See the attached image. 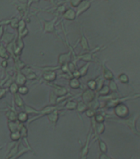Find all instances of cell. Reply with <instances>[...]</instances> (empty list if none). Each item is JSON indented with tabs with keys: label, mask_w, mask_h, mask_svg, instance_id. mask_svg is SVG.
Returning <instances> with one entry per match:
<instances>
[{
	"label": "cell",
	"mask_w": 140,
	"mask_h": 159,
	"mask_svg": "<svg viewBox=\"0 0 140 159\" xmlns=\"http://www.w3.org/2000/svg\"><path fill=\"white\" fill-rule=\"evenodd\" d=\"M18 31H19V33H21V32L23 31V30L26 29V22L23 21V20H21L19 22V23H18Z\"/></svg>",
	"instance_id": "cell-26"
},
{
	"label": "cell",
	"mask_w": 140,
	"mask_h": 159,
	"mask_svg": "<svg viewBox=\"0 0 140 159\" xmlns=\"http://www.w3.org/2000/svg\"><path fill=\"white\" fill-rule=\"evenodd\" d=\"M18 23H19V22H18V20L17 18H14V19L10 21V24H11V27L12 28H17L18 27Z\"/></svg>",
	"instance_id": "cell-30"
},
{
	"label": "cell",
	"mask_w": 140,
	"mask_h": 159,
	"mask_svg": "<svg viewBox=\"0 0 140 159\" xmlns=\"http://www.w3.org/2000/svg\"><path fill=\"white\" fill-rule=\"evenodd\" d=\"M88 66H89V64H87L83 66H82L80 69L78 70L79 73H80V75L81 76H84L85 75L87 74V69H88Z\"/></svg>",
	"instance_id": "cell-24"
},
{
	"label": "cell",
	"mask_w": 140,
	"mask_h": 159,
	"mask_svg": "<svg viewBox=\"0 0 140 159\" xmlns=\"http://www.w3.org/2000/svg\"><path fill=\"white\" fill-rule=\"evenodd\" d=\"M87 104L83 102H78V105H77V111L78 113H83V112H85L87 110Z\"/></svg>",
	"instance_id": "cell-18"
},
{
	"label": "cell",
	"mask_w": 140,
	"mask_h": 159,
	"mask_svg": "<svg viewBox=\"0 0 140 159\" xmlns=\"http://www.w3.org/2000/svg\"><path fill=\"white\" fill-rule=\"evenodd\" d=\"M80 45H81L82 48L83 50H88V43H87V41L86 37H84L83 35H82L81 40H80Z\"/></svg>",
	"instance_id": "cell-20"
},
{
	"label": "cell",
	"mask_w": 140,
	"mask_h": 159,
	"mask_svg": "<svg viewBox=\"0 0 140 159\" xmlns=\"http://www.w3.org/2000/svg\"><path fill=\"white\" fill-rule=\"evenodd\" d=\"M87 86L89 87L90 89H95L96 88V82L95 80H89L87 82Z\"/></svg>",
	"instance_id": "cell-29"
},
{
	"label": "cell",
	"mask_w": 140,
	"mask_h": 159,
	"mask_svg": "<svg viewBox=\"0 0 140 159\" xmlns=\"http://www.w3.org/2000/svg\"><path fill=\"white\" fill-rule=\"evenodd\" d=\"M99 145H100V149H101V151L102 152V153H105L106 152V150H107L106 143H105L104 142L101 141V140H99Z\"/></svg>",
	"instance_id": "cell-27"
},
{
	"label": "cell",
	"mask_w": 140,
	"mask_h": 159,
	"mask_svg": "<svg viewBox=\"0 0 140 159\" xmlns=\"http://www.w3.org/2000/svg\"><path fill=\"white\" fill-rule=\"evenodd\" d=\"M28 91H29L28 88L25 86V85H22V86H19L17 93L20 94H27L28 93Z\"/></svg>",
	"instance_id": "cell-25"
},
{
	"label": "cell",
	"mask_w": 140,
	"mask_h": 159,
	"mask_svg": "<svg viewBox=\"0 0 140 159\" xmlns=\"http://www.w3.org/2000/svg\"><path fill=\"white\" fill-rule=\"evenodd\" d=\"M56 18H54L53 21L50 22H44V33L45 32H54V22H55Z\"/></svg>",
	"instance_id": "cell-7"
},
{
	"label": "cell",
	"mask_w": 140,
	"mask_h": 159,
	"mask_svg": "<svg viewBox=\"0 0 140 159\" xmlns=\"http://www.w3.org/2000/svg\"><path fill=\"white\" fill-rule=\"evenodd\" d=\"M2 35H3V27L0 26V40H1V37H2Z\"/></svg>",
	"instance_id": "cell-37"
},
{
	"label": "cell",
	"mask_w": 140,
	"mask_h": 159,
	"mask_svg": "<svg viewBox=\"0 0 140 159\" xmlns=\"http://www.w3.org/2000/svg\"><path fill=\"white\" fill-rule=\"evenodd\" d=\"M57 77L56 72L54 70H46L42 74V78L47 82H53L55 80Z\"/></svg>",
	"instance_id": "cell-3"
},
{
	"label": "cell",
	"mask_w": 140,
	"mask_h": 159,
	"mask_svg": "<svg viewBox=\"0 0 140 159\" xmlns=\"http://www.w3.org/2000/svg\"><path fill=\"white\" fill-rule=\"evenodd\" d=\"M80 2H81V0H71V4L74 7H78Z\"/></svg>",
	"instance_id": "cell-33"
},
{
	"label": "cell",
	"mask_w": 140,
	"mask_h": 159,
	"mask_svg": "<svg viewBox=\"0 0 140 159\" xmlns=\"http://www.w3.org/2000/svg\"><path fill=\"white\" fill-rule=\"evenodd\" d=\"M27 82V78L25 76V75L22 72L18 71L17 74V77H16V84L18 85V86H22L24 85Z\"/></svg>",
	"instance_id": "cell-8"
},
{
	"label": "cell",
	"mask_w": 140,
	"mask_h": 159,
	"mask_svg": "<svg viewBox=\"0 0 140 159\" xmlns=\"http://www.w3.org/2000/svg\"><path fill=\"white\" fill-rule=\"evenodd\" d=\"M24 75H25V76H26V78H27V80H36L37 77L36 73L32 71L31 69L29 70V72L25 73Z\"/></svg>",
	"instance_id": "cell-22"
},
{
	"label": "cell",
	"mask_w": 140,
	"mask_h": 159,
	"mask_svg": "<svg viewBox=\"0 0 140 159\" xmlns=\"http://www.w3.org/2000/svg\"><path fill=\"white\" fill-rule=\"evenodd\" d=\"M14 101H15V104L17 105V107H19V108H24L25 106V103L23 101V99H22V97L20 96V94L18 93L17 94H14Z\"/></svg>",
	"instance_id": "cell-11"
},
{
	"label": "cell",
	"mask_w": 140,
	"mask_h": 159,
	"mask_svg": "<svg viewBox=\"0 0 140 159\" xmlns=\"http://www.w3.org/2000/svg\"><path fill=\"white\" fill-rule=\"evenodd\" d=\"M63 17H64L65 19L69 20V21H73V20L75 19V17H77L76 12H74L72 8H69V9L66 10V11L64 12Z\"/></svg>",
	"instance_id": "cell-9"
},
{
	"label": "cell",
	"mask_w": 140,
	"mask_h": 159,
	"mask_svg": "<svg viewBox=\"0 0 140 159\" xmlns=\"http://www.w3.org/2000/svg\"><path fill=\"white\" fill-rule=\"evenodd\" d=\"M10 139H12V141L13 142H18L21 139V134H20L19 131L13 132V133H11L10 134Z\"/></svg>",
	"instance_id": "cell-19"
},
{
	"label": "cell",
	"mask_w": 140,
	"mask_h": 159,
	"mask_svg": "<svg viewBox=\"0 0 140 159\" xmlns=\"http://www.w3.org/2000/svg\"><path fill=\"white\" fill-rule=\"evenodd\" d=\"M19 124L20 123H17V121H8V123H7V126H8L9 131L11 132V133L18 131V129H19Z\"/></svg>",
	"instance_id": "cell-10"
},
{
	"label": "cell",
	"mask_w": 140,
	"mask_h": 159,
	"mask_svg": "<svg viewBox=\"0 0 140 159\" xmlns=\"http://www.w3.org/2000/svg\"><path fill=\"white\" fill-rule=\"evenodd\" d=\"M17 120L20 122V123H25L28 120V114L27 113L23 112H20L19 114H17Z\"/></svg>",
	"instance_id": "cell-16"
},
{
	"label": "cell",
	"mask_w": 140,
	"mask_h": 159,
	"mask_svg": "<svg viewBox=\"0 0 140 159\" xmlns=\"http://www.w3.org/2000/svg\"><path fill=\"white\" fill-rule=\"evenodd\" d=\"M94 96H95V94H94L93 91L91 89H87V90H85L83 93V94H82V99H83V103L87 104V103H90V102L93 100Z\"/></svg>",
	"instance_id": "cell-2"
},
{
	"label": "cell",
	"mask_w": 140,
	"mask_h": 159,
	"mask_svg": "<svg viewBox=\"0 0 140 159\" xmlns=\"http://www.w3.org/2000/svg\"><path fill=\"white\" fill-rule=\"evenodd\" d=\"M6 91H7V89L5 88H0V99L6 95Z\"/></svg>",
	"instance_id": "cell-32"
},
{
	"label": "cell",
	"mask_w": 140,
	"mask_h": 159,
	"mask_svg": "<svg viewBox=\"0 0 140 159\" xmlns=\"http://www.w3.org/2000/svg\"><path fill=\"white\" fill-rule=\"evenodd\" d=\"M46 116L49 121L51 122V123H53L54 125H55L57 122H58V119H59V111H58V109H54V111H52L51 113L48 114Z\"/></svg>",
	"instance_id": "cell-6"
},
{
	"label": "cell",
	"mask_w": 140,
	"mask_h": 159,
	"mask_svg": "<svg viewBox=\"0 0 140 159\" xmlns=\"http://www.w3.org/2000/svg\"><path fill=\"white\" fill-rule=\"evenodd\" d=\"M18 88H19V86H18L15 82H13V83H12L11 85L9 86V91L13 94H17V91H18Z\"/></svg>",
	"instance_id": "cell-23"
},
{
	"label": "cell",
	"mask_w": 140,
	"mask_h": 159,
	"mask_svg": "<svg viewBox=\"0 0 140 159\" xmlns=\"http://www.w3.org/2000/svg\"><path fill=\"white\" fill-rule=\"evenodd\" d=\"M96 129H97V132H98L99 134H101L104 131V125L101 123H99V124L96 127Z\"/></svg>",
	"instance_id": "cell-31"
},
{
	"label": "cell",
	"mask_w": 140,
	"mask_h": 159,
	"mask_svg": "<svg viewBox=\"0 0 140 159\" xmlns=\"http://www.w3.org/2000/svg\"><path fill=\"white\" fill-rule=\"evenodd\" d=\"M52 87L54 89V94L57 96H64L68 94V89L67 88L61 85H58V84H52Z\"/></svg>",
	"instance_id": "cell-1"
},
{
	"label": "cell",
	"mask_w": 140,
	"mask_h": 159,
	"mask_svg": "<svg viewBox=\"0 0 140 159\" xmlns=\"http://www.w3.org/2000/svg\"><path fill=\"white\" fill-rule=\"evenodd\" d=\"M68 68H69V72H70L71 74H73V72L76 70V67H75V64H74V63H73V62H71V61L68 63Z\"/></svg>",
	"instance_id": "cell-28"
},
{
	"label": "cell",
	"mask_w": 140,
	"mask_h": 159,
	"mask_svg": "<svg viewBox=\"0 0 140 159\" xmlns=\"http://www.w3.org/2000/svg\"><path fill=\"white\" fill-rule=\"evenodd\" d=\"M71 60V52H67L64 54H61L59 56V64L60 66L64 64H68Z\"/></svg>",
	"instance_id": "cell-5"
},
{
	"label": "cell",
	"mask_w": 140,
	"mask_h": 159,
	"mask_svg": "<svg viewBox=\"0 0 140 159\" xmlns=\"http://www.w3.org/2000/svg\"><path fill=\"white\" fill-rule=\"evenodd\" d=\"M100 159H111V158L106 156L105 153H102L101 154V156H100Z\"/></svg>",
	"instance_id": "cell-36"
},
{
	"label": "cell",
	"mask_w": 140,
	"mask_h": 159,
	"mask_svg": "<svg viewBox=\"0 0 140 159\" xmlns=\"http://www.w3.org/2000/svg\"><path fill=\"white\" fill-rule=\"evenodd\" d=\"M1 65H2V67H7V61L4 60V61H3L1 63Z\"/></svg>",
	"instance_id": "cell-38"
},
{
	"label": "cell",
	"mask_w": 140,
	"mask_h": 159,
	"mask_svg": "<svg viewBox=\"0 0 140 159\" xmlns=\"http://www.w3.org/2000/svg\"><path fill=\"white\" fill-rule=\"evenodd\" d=\"M6 117L9 121H17V114L15 110H9L6 113Z\"/></svg>",
	"instance_id": "cell-14"
},
{
	"label": "cell",
	"mask_w": 140,
	"mask_h": 159,
	"mask_svg": "<svg viewBox=\"0 0 140 159\" xmlns=\"http://www.w3.org/2000/svg\"><path fill=\"white\" fill-rule=\"evenodd\" d=\"M90 3L91 2H88V1H87V0H83V1H82L79 5L78 6V11L76 12V16H79L80 14H82L84 11H86L89 7H90Z\"/></svg>",
	"instance_id": "cell-4"
},
{
	"label": "cell",
	"mask_w": 140,
	"mask_h": 159,
	"mask_svg": "<svg viewBox=\"0 0 140 159\" xmlns=\"http://www.w3.org/2000/svg\"><path fill=\"white\" fill-rule=\"evenodd\" d=\"M78 105V102L74 101V100H69L65 104V109H69V110H75Z\"/></svg>",
	"instance_id": "cell-17"
},
{
	"label": "cell",
	"mask_w": 140,
	"mask_h": 159,
	"mask_svg": "<svg viewBox=\"0 0 140 159\" xmlns=\"http://www.w3.org/2000/svg\"><path fill=\"white\" fill-rule=\"evenodd\" d=\"M85 113H86V115L87 117H92L94 115V112L91 109H87Z\"/></svg>",
	"instance_id": "cell-34"
},
{
	"label": "cell",
	"mask_w": 140,
	"mask_h": 159,
	"mask_svg": "<svg viewBox=\"0 0 140 159\" xmlns=\"http://www.w3.org/2000/svg\"><path fill=\"white\" fill-rule=\"evenodd\" d=\"M23 109H24L25 113H27V114H40V111H38V110H36V109H34L31 106H27V105H25L24 108H23Z\"/></svg>",
	"instance_id": "cell-21"
},
{
	"label": "cell",
	"mask_w": 140,
	"mask_h": 159,
	"mask_svg": "<svg viewBox=\"0 0 140 159\" xmlns=\"http://www.w3.org/2000/svg\"><path fill=\"white\" fill-rule=\"evenodd\" d=\"M80 85H81V84H80V82H79L78 78L73 77L70 80V81H69V86L74 88V89H78V88H80Z\"/></svg>",
	"instance_id": "cell-15"
},
{
	"label": "cell",
	"mask_w": 140,
	"mask_h": 159,
	"mask_svg": "<svg viewBox=\"0 0 140 159\" xmlns=\"http://www.w3.org/2000/svg\"><path fill=\"white\" fill-rule=\"evenodd\" d=\"M13 38H14V34L12 33H4L2 35V41L7 45L13 42Z\"/></svg>",
	"instance_id": "cell-13"
},
{
	"label": "cell",
	"mask_w": 140,
	"mask_h": 159,
	"mask_svg": "<svg viewBox=\"0 0 140 159\" xmlns=\"http://www.w3.org/2000/svg\"><path fill=\"white\" fill-rule=\"evenodd\" d=\"M96 120L97 122H98V123H101V122H102L104 120V118H103V117H102V115L97 114V115H96Z\"/></svg>",
	"instance_id": "cell-35"
},
{
	"label": "cell",
	"mask_w": 140,
	"mask_h": 159,
	"mask_svg": "<svg viewBox=\"0 0 140 159\" xmlns=\"http://www.w3.org/2000/svg\"><path fill=\"white\" fill-rule=\"evenodd\" d=\"M0 57L6 61L9 58V53L7 52V48L2 44H0Z\"/></svg>",
	"instance_id": "cell-12"
}]
</instances>
